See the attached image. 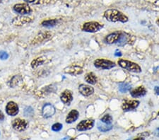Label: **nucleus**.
<instances>
[{"label":"nucleus","mask_w":159,"mask_h":140,"mask_svg":"<svg viewBox=\"0 0 159 140\" xmlns=\"http://www.w3.org/2000/svg\"><path fill=\"white\" fill-rule=\"evenodd\" d=\"M104 16L110 22H122L126 23L128 21L127 16L117 9H108L105 11Z\"/></svg>","instance_id":"nucleus-1"},{"label":"nucleus","mask_w":159,"mask_h":140,"mask_svg":"<svg viewBox=\"0 0 159 140\" xmlns=\"http://www.w3.org/2000/svg\"><path fill=\"white\" fill-rule=\"evenodd\" d=\"M117 63H118L120 67L129 71V72L134 73H140L142 72V69H141L140 66L139 65H137V63L131 62V61L120 59Z\"/></svg>","instance_id":"nucleus-2"},{"label":"nucleus","mask_w":159,"mask_h":140,"mask_svg":"<svg viewBox=\"0 0 159 140\" xmlns=\"http://www.w3.org/2000/svg\"><path fill=\"white\" fill-rule=\"evenodd\" d=\"M94 66L96 68L101 69V70H110L115 67L116 65L115 63L110 60L105 59H98L95 60Z\"/></svg>","instance_id":"nucleus-3"},{"label":"nucleus","mask_w":159,"mask_h":140,"mask_svg":"<svg viewBox=\"0 0 159 140\" xmlns=\"http://www.w3.org/2000/svg\"><path fill=\"white\" fill-rule=\"evenodd\" d=\"M102 27H103V25L100 24L99 23L96 21H91L87 22L86 24H84L83 25V27H82V30L84 31L89 33H95L101 30Z\"/></svg>","instance_id":"nucleus-4"},{"label":"nucleus","mask_w":159,"mask_h":140,"mask_svg":"<svg viewBox=\"0 0 159 140\" xmlns=\"http://www.w3.org/2000/svg\"><path fill=\"white\" fill-rule=\"evenodd\" d=\"M29 124L25 120H22L20 118L15 119L12 123V127L15 130L19 131V132H22L24 131L25 129H26L28 127Z\"/></svg>","instance_id":"nucleus-5"},{"label":"nucleus","mask_w":159,"mask_h":140,"mask_svg":"<svg viewBox=\"0 0 159 140\" xmlns=\"http://www.w3.org/2000/svg\"><path fill=\"white\" fill-rule=\"evenodd\" d=\"M94 123L95 122L93 120H82L77 124L76 129L79 131L89 130V129L93 128V127L94 126Z\"/></svg>","instance_id":"nucleus-6"},{"label":"nucleus","mask_w":159,"mask_h":140,"mask_svg":"<svg viewBox=\"0 0 159 140\" xmlns=\"http://www.w3.org/2000/svg\"><path fill=\"white\" fill-rule=\"evenodd\" d=\"M14 10L18 14L20 15H25L29 14L31 12V9L26 4H15L14 6Z\"/></svg>","instance_id":"nucleus-7"},{"label":"nucleus","mask_w":159,"mask_h":140,"mask_svg":"<svg viewBox=\"0 0 159 140\" xmlns=\"http://www.w3.org/2000/svg\"><path fill=\"white\" fill-rule=\"evenodd\" d=\"M139 105V101L132 100L125 101L122 105V109L125 112L133 111L137 108Z\"/></svg>","instance_id":"nucleus-8"},{"label":"nucleus","mask_w":159,"mask_h":140,"mask_svg":"<svg viewBox=\"0 0 159 140\" xmlns=\"http://www.w3.org/2000/svg\"><path fill=\"white\" fill-rule=\"evenodd\" d=\"M64 72L66 74H69V75H71L72 76H76L83 73V70H82V68L81 67H79V66L72 65L66 67L65 70H64Z\"/></svg>","instance_id":"nucleus-9"},{"label":"nucleus","mask_w":159,"mask_h":140,"mask_svg":"<svg viewBox=\"0 0 159 140\" xmlns=\"http://www.w3.org/2000/svg\"><path fill=\"white\" fill-rule=\"evenodd\" d=\"M55 113V108L50 103H47L43 107L42 110V114L44 118H48L54 115Z\"/></svg>","instance_id":"nucleus-10"},{"label":"nucleus","mask_w":159,"mask_h":140,"mask_svg":"<svg viewBox=\"0 0 159 140\" xmlns=\"http://www.w3.org/2000/svg\"><path fill=\"white\" fill-rule=\"evenodd\" d=\"M7 113L10 116H15L19 113V106L14 102L11 101L8 103L6 107Z\"/></svg>","instance_id":"nucleus-11"},{"label":"nucleus","mask_w":159,"mask_h":140,"mask_svg":"<svg viewBox=\"0 0 159 140\" xmlns=\"http://www.w3.org/2000/svg\"><path fill=\"white\" fill-rule=\"evenodd\" d=\"M60 99L62 103H64L65 105L70 106L71 101L73 100L72 93L70 90H65L64 92L61 94Z\"/></svg>","instance_id":"nucleus-12"},{"label":"nucleus","mask_w":159,"mask_h":140,"mask_svg":"<svg viewBox=\"0 0 159 140\" xmlns=\"http://www.w3.org/2000/svg\"><path fill=\"white\" fill-rule=\"evenodd\" d=\"M32 20L29 17L26 16H16L15 17L12 21V24L14 25H17V26H20V25H25L29 24V23L31 22Z\"/></svg>","instance_id":"nucleus-13"},{"label":"nucleus","mask_w":159,"mask_h":140,"mask_svg":"<svg viewBox=\"0 0 159 140\" xmlns=\"http://www.w3.org/2000/svg\"><path fill=\"white\" fill-rule=\"evenodd\" d=\"M79 91L81 94L84 96H89L94 92V89L91 86L86 84H81L79 87Z\"/></svg>","instance_id":"nucleus-14"},{"label":"nucleus","mask_w":159,"mask_h":140,"mask_svg":"<svg viewBox=\"0 0 159 140\" xmlns=\"http://www.w3.org/2000/svg\"><path fill=\"white\" fill-rule=\"evenodd\" d=\"M147 89L145 88V87H143V86H141L131 91L130 93L133 98H140L142 97V96H144L147 94Z\"/></svg>","instance_id":"nucleus-15"},{"label":"nucleus","mask_w":159,"mask_h":140,"mask_svg":"<svg viewBox=\"0 0 159 140\" xmlns=\"http://www.w3.org/2000/svg\"><path fill=\"white\" fill-rule=\"evenodd\" d=\"M79 115V113L76 110H72L69 113L67 117L66 118V123H72L75 122L76 120L78 119Z\"/></svg>","instance_id":"nucleus-16"},{"label":"nucleus","mask_w":159,"mask_h":140,"mask_svg":"<svg viewBox=\"0 0 159 140\" xmlns=\"http://www.w3.org/2000/svg\"><path fill=\"white\" fill-rule=\"evenodd\" d=\"M122 33L120 32H115L113 34H110L106 38V42L108 43V44H112V43H117V40H119V38L121 35Z\"/></svg>","instance_id":"nucleus-17"},{"label":"nucleus","mask_w":159,"mask_h":140,"mask_svg":"<svg viewBox=\"0 0 159 140\" xmlns=\"http://www.w3.org/2000/svg\"><path fill=\"white\" fill-rule=\"evenodd\" d=\"M85 80L87 83L90 84L94 85L97 82V77L93 72H90L86 74V75L85 76Z\"/></svg>","instance_id":"nucleus-18"},{"label":"nucleus","mask_w":159,"mask_h":140,"mask_svg":"<svg viewBox=\"0 0 159 140\" xmlns=\"http://www.w3.org/2000/svg\"><path fill=\"white\" fill-rule=\"evenodd\" d=\"M45 61H46V57H38L34 60H33V62H31V67L33 69L37 68L38 67H39L40 65H43V64L45 62Z\"/></svg>","instance_id":"nucleus-19"},{"label":"nucleus","mask_w":159,"mask_h":140,"mask_svg":"<svg viewBox=\"0 0 159 140\" xmlns=\"http://www.w3.org/2000/svg\"><path fill=\"white\" fill-rule=\"evenodd\" d=\"M97 125H98V129L99 130L103 132L109 131L112 128V125H110V124H105L103 123H102L101 121L99 122V123L97 124Z\"/></svg>","instance_id":"nucleus-20"},{"label":"nucleus","mask_w":159,"mask_h":140,"mask_svg":"<svg viewBox=\"0 0 159 140\" xmlns=\"http://www.w3.org/2000/svg\"><path fill=\"white\" fill-rule=\"evenodd\" d=\"M57 19H49V20H45L42 22V25L45 27H53L55 25H57Z\"/></svg>","instance_id":"nucleus-21"},{"label":"nucleus","mask_w":159,"mask_h":140,"mask_svg":"<svg viewBox=\"0 0 159 140\" xmlns=\"http://www.w3.org/2000/svg\"><path fill=\"white\" fill-rule=\"evenodd\" d=\"M131 88H132V86L128 83H120L119 84V90L120 92L123 93L129 91Z\"/></svg>","instance_id":"nucleus-22"},{"label":"nucleus","mask_w":159,"mask_h":140,"mask_svg":"<svg viewBox=\"0 0 159 140\" xmlns=\"http://www.w3.org/2000/svg\"><path fill=\"white\" fill-rule=\"evenodd\" d=\"M101 121L102 123H103L105 124H110L112 122V118L111 115H110L109 114H106L102 117V118L101 119Z\"/></svg>","instance_id":"nucleus-23"},{"label":"nucleus","mask_w":159,"mask_h":140,"mask_svg":"<svg viewBox=\"0 0 159 140\" xmlns=\"http://www.w3.org/2000/svg\"><path fill=\"white\" fill-rule=\"evenodd\" d=\"M127 42V37L125 34H121V35H120L119 40H117V44L119 45H124Z\"/></svg>","instance_id":"nucleus-24"},{"label":"nucleus","mask_w":159,"mask_h":140,"mask_svg":"<svg viewBox=\"0 0 159 140\" xmlns=\"http://www.w3.org/2000/svg\"><path fill=\"white\" fill-rule=\"evenodd\" d=\"M24 115L25 116H31L33 115V113H34V111H33V109L31 108L30 106L29 107H26L24 109Z\"/></svg>","instance_id":"nucleus-25"},{"label":"nucleus","mask_w":159,"mask_h":140,"mask_svg":"<svg viewBox=\"0 0 159 140\" xmlns=\"http://www.w3.org/2000/svg\"><path fill=\"white\" fill-rule=\"evenodd\" d=\"M63 125L61 123H55L52 127V129L54 132H59L62 129Z\"/></svg>","instance_id":"nucleus-26"},{"label":"nucleus","mask_w":159,"mask_h":140,"mask_svg":"<svg viewBox=\"0 0 159 140\" xmlns=\"http://www.w3.org/2000/svg\"><path fill=\"white\" fill-rule=\"evenodd\" d=\"M9 55L7 52H4V51H0V59L1 60H7L8 59Z\"/></svg>","instance_id":"nucleus-27"},{"label":"nucleus","mask_w":159,"mask_h":140,"mask_svg":"<svg viewBox=\"0 0 159 140\" xmlns=\"http://www.w3.org/2000/svg\"><path fill=\"white\" fill-rule=\"evenodd\" d=\"M24 1L25 2H27V3L37 4H39L40 3V0H24Z\"/></svg>","instance_id":"nucleus-28"},{"label":"nucleus","mask_w":159,"mask_h":140,"mask_svg":"<svg viewBox=\"0 0 159 140\" xmlns=\"http://www.w3.org/2000/svg\"><path fill=\"white\" fill-rule=\"evenodd\" d=\"M115 55L116 56V57H120V56L122 55V52H121V51H120L119 50H117L116 51H115Z\"/></svg>","instance_id":"nucleus-29"},{"label":"nucleus","mask_w":159,"mask_h":140,"mask_svg":"<svg viewBox=\"0 0 159 140\" xmlns=\"http://www.w3.org/2000/svg\"><path fill=\"white\" fill-rule=\"evenodd\" d=\"M154 91L155 93L157 94V95H159V86H156L154 88Z\"/></svg>","instance_id":"nucleus-30"},{"label":"nucleus","mask_w":159,"mask_h":140,"mask_svg":"<svg viewBox=\"0 0 159 140\" xmlns=\"http://www.w3.org/2000/svg\"><path fill=\"white\" fill-rule=\"evenodd\" d=\"M4 119V114L2 113L1 111H0V120H3Z\"/></svg>","instance_id":"nucleus-31"},{"label":"nucleus","mask_w":159,"mask_h":140,"mask_svg":"<svg viewBox=\"0 0 159 140\" xmlns=\"http://www.w3.org/2000/svg\"><path fill=\"white\" fill-rule=\"evenodd\" d=\"M133 140H144V138H143V137H138V138L134 139Z\"/></svg>","instance_id":"nucleus-32"},{"label":"nucleus","mask_w":159,"mask_h":140,"mask_svg":"<svg viewBox=\"0 0 159 140\" xmlns=\"http://www.w3.org/2000/svg\"><path fill=\"white\" fill-rule=\"evenodd\" d=\"M158 130H159V128H158Z\"/></svg>","instance_id":"nucleus-33"}]
</instances>
